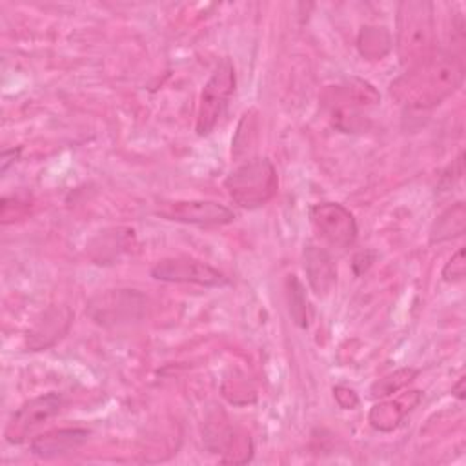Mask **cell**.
<instances>
[{"mask_svg":"<svg viewBox=\"0 0 466 466\" xmlns=\"http://www.w3.org/2000/svg\"><path fill=\"white\" fill-rule=\"evenodd\" d=\"M462 80V55L457 51H433L391 82V95L410 111H428L451 96Z\"/></svg>","mask_w":466,"mask_h":466,"instance_id":"1","label":"cell"},{"mask_svg":"<svg viewBox=\"0 0 466 466\" xmlns=\"http://www.w3.org/2000/svg\"><path fill=\"white\" fill-rule=\"evenodd\" d=\"M435 42L433 5L430 2H402L397 9V51L404 64L430 56Z\"/></svg>","mask_w":466,"mask_h":466,"instance_id":"2","label":"cell"},{"mask_svg":"<svg viewBox=\"0 0 466 466\" xmlns=\"http://www.w3.org/2000/svg\"><path fill=\"white\" fill-rule=\"evenodd\" d=\"M224 187L237 206L257 209L275 197L279 187L277 169L268 157H253L226 177Z\"/></svg>","mask_w":466,"mask_h":466,"instance_id":"3","label":"cell"},{"mask_svg":"<svg viewBox=\"0 0 466 466\" xmlns=\"http://www.w3.org/2000/svg\"><path fill=\"white\" fill-rule=\"evenodd\" d=\"M324 104L335 127L346 133H355L366 127L368 109L379 104V93L366 80L351 78L329 87L324 95Z\"/></svg>","mask_w":466,"mask_h":466,"instance_id":"4","label":"cell"},{"mask_svg":"<svg viewBox=\"0 0 466 466\" xmlns=\"http://www.w3.org/2000/svg\"><path fill=\"white\" fill-rule=\"evenodd\" d=\"M237 86V75L235 66L231 58L224 56L215 66L211 76L202 87L200 100H198V111H197V124L195 131L200 137H206L213 131L220 116L224 115Z\"/></svg>","mask_w":466,"mask_h":466,"instance_id":"5","label":"cell"},{"mask_svg":"<svg viewBox=\"0 0 466 466\" xmlns=\"http://www.w3.org/2000/svg\"><path fill=\"white\" fill-rule=\"evenodd\" d=\"M147 300L137 289H106L87 302V315L100 326H122L137 322L146 313Z\"/></svg>","mask_w":466,"mask_h":466,"instance_id":"6","label":"cell"},{"mask_svg":"<svg viewBox=\"0 0 466 466\" xmlns=\"http://www.w3.org/2000/svg\"><path fill=\"white\" fill-rule=\"evenodd\" d=\"M64 408V397L60 393H44L25 400L20 408L15 410L7 426L5 441L11 444H22L27 439H33V433L40 430L47 420L58 415Z\"/></svg>","mask_w":466,"mask_h":466,"instance_id":"7","label":"cell"},{"mask_svg":"<svg viewBox=\"0 0 466 466\" xmlns=\"http://www.w3.org/2000/svg\"><path fill=\"white\" fill-rule=\"evenodd\" d=\"M309 220L317 235L337 249H346L357 240V220L339 202H319L309 208Z\"/></svg>","mask_w":466,"mask_h":466,"instance_id":"8","label":"cell"},{"mask_svg":"<svg viewBox=\"0 0 466 466\" xmlns=\"http://www.w3.org/2000/svg\"><path fill=\"white\" fill-rule=\"evenodd\" d=\"M155 215L191 226H224L235 220L233 209L215 200H160Z\"/></svg>","mask_w":466,"mask_h":466,"instance_id":"9","label":"cell"},{"mask_svg":"<svg viewBox=\"0 0 466 466\" xmlns=\"http://www.w3.org/2000/svg\"><path fill=\"white\" fill-rule=\"evenodd\" d=\"M151 277L162 282L197 284L204 288H220L229 284V279L222 271L189 257H167L155 262Z\"/></svg>","mask_w":466,"mask_h":466,"instance_id":"10","label":"cell"},{"mask_svg":"<svg viewBox=\"0 0 466 466\" xmlns=\"http://www.w3.org/2000/svg\"><path fill=\"white\" fill-rule=\"evenodd\" d=\"M91 431L87 428H56L46 433L35 435L29 441V451L42 459H51L58 455L71 453L87 442Z\"/></svg>","mask_w":466,"mask_h":466,"instance_id":"11","label":"cell"},{"mask_svg":"<svg viewBox=\"0 0 466 466\" xmlns=\"http://www.w3.org/2000/svg\"><path fill=\"white\" fill-rule=\"evenodd\" d=\"M304 273L311 291L319 297L328 295L337 282V268L331 255L315 242L304 246Z\"/></svg>","mask_w":466,"mask_h":466,"instance_id":"12","label":"cell"},{"mask_svg":"<svg viewBox=\"0 0 466 466\" xmlns=\"http://www.w3.org/2000/svg\"><path fill=\"white\" fill-rule=\"evenodd\" d=\"M71 313L66 308H53L44 313L42 320L36 322L29 333V348L42 350L55 344L69 328Z\"/></svg>","mask_w":466,"mask_h":466,"instance_id":"13","label":"cell"},{"mask_svg":"<svg viewBox=\"0 0 466 466\" xmlns=\"http://www.w3.org/2000/svg\"><path fill=\"white\" fill-rule=\"evenodd\" d=\"M466 229V206L464 202H455L451 208L444 209L433 222L430 229V242L439 244L461 237Z\"/></svg>","mask_w":466,"mask_h":466,"instance_id":"14","label":"cell"},{"mask_svg":"<svg viewBox=\"0 0 466 466\" xmlns=\"http://www.w3.org/2000/svg\"><path fill=\"white\" fill-rule=\"evenodd\" d=\"M357 47L368 60H377L390 51L391 38L384 27H362L357 38Z\"/></svg>","mask_w":466,"mask_h":466,"instance_id":"15","label":"cell"},{"mask_svg":"<svg viewBox=\"0 0 466 466\" xmlns=\"http://www.w3.org/2000/svg\"><path fill=\"white\" fill-rule=\"evenodd\" d=\"M402 397H399L397 400L380 402V404L373 406V410L370 411V417H368L371 426L380 431H391L393 428H397L399 422L402 420V417L411 410L410 404L402 406Z\"/></svg>","mask_w":466,"mask_h":466,"instance_id":"16","label":"cell"},{"mask_svg":"<svg viewBox=\"0 0 466 466\" xmlns=\"http://www.w3.org/2000/svg\"><path fill=\"white\" fill-rule=\"evenodd\" d=\"M286 299H288V309L293 319V322L300 328H306L309 322V308L308 299L304 293V286L295 275H289L286 279Z\"/></svg>","mask_w":466,"mask_h":466,"instance_id":"17","label":"cell"},{"mask_svg":"<svg viewBox=\"0 0 466 466\" xmlns=\"http://www.w3.org/2000/svg\"><path fill=\"white\" fill-rule=\"evenodd\" d=\"M131 244H133V231L131 229L118 228V229L106 231L100 238V248H102L100 255L95 260H102L104 264H106V260H115L120 255V251L115 249V246L127 251L131 248Z\"/></svg>","mask_w":466,"mask_h":466,"instance_id":"18","label":"cell"},{"mask_svg":"<svg viewBox=\"0 0 466 466\" xmlns=\"http://www.w3.org/2000/svg\"><path fill=\"white\" fill-rule=\"evenodd\" d=\"M417 370L415 368H400L382 379H379L373 386H371V395L373 397H386L391 393H397L399 390H402L404 386H408L415 377H417Z\"/></svg>","mask_w":466,"mask_h":466,"instance_id":"19","label":"cell"},{"mask_svg":"<svg viewBox=\"0 0 466 466\" xmlns=\"http://www.w3.org/2000/svg\"><path fill=\"white\" fill-rule=\"evenodd\" d=\"M464 248H459L444 264L442 268V280L446 282H461L466 275V260H464Z\"/></svg>","mask_w":466,"mask_h":466,"instance_id":"20","label":"cell"},{"mask_svg":"<svg viewBox=\"0 0 466 466\" xmlns=\"http://www.w3.org/2000/svg\"><path fill=\"white\" fill-rule=\"evenodd\" d=\"M333 395H335V400L344 408V410H351L359 404V399L355 395L353 390L346 388V386H337L333 388Z\"/></svg>","mask_w":466,"mask_h":466,"instance_id":"21","label":"cell"},{"mask_svg":"<svg viewBox=\"0 0 466 466\" xmlns=\"http://www.w3.org/2000/svg\"><path fill=\"white\" fill-rule=\"evenodd\" d=\"M373 260H375V251H360L353 257V268H357L360 264L362 266L360 273H364L371 266Z\"/></svg>","mask_w":466,"mask_h":466,"instance_id":"22","label":"cell"},{"mask_svg":"<svg viewBox=\"0 0 466 466\" xmlns=\"http://www.w3.org/2000/svg\"><path fill=\"white\" fill-rule=\"evenodd\" d=\"M15 160V149H4L2 153V173L7 171V166Z\"/></svg>","mask_w":466,"mask_h":466,"instance_id":"23","label":"cell"},{"mask_svg":"<svg viewBox=\"0 0 466 466\" xmlns=\"http://www.w3.org/2000/svg\"><path fill=\"white\" fill-rule=\"evenodd\" d=\"M451 393L457 397V399H464V377H461L457 380V384L451 388Z\"/></svg>","mask_w":466,"mask_h":466,"instance_id":"24","label":"cell"}]
</instances>
